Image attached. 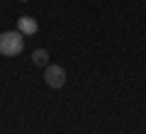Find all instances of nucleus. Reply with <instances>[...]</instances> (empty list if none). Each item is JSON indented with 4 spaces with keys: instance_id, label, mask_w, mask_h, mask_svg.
Here are the masks:
<instances>
[{
    "instance_id": "obj_1",
    "label": "nucleus",
    "mask_w": 146,
    "mask_h": 134,
    "mask_svg": "<svg viewBox=\"0 0 146 134\" xmlns=\"http://www.w3.org/2000/svg\"><path fill=\"white\" fill-rule=\"evenodd\" d=\"M25 49V34L22 32H3L0 34V54L3 56H17Z\"/></svg>"
},
{
    "instance_id": "obj_2",
    "label": "nucleus",
    "mask_w": 146,
    "mask_h": 134,
    "mask_svg": "<svg viewBox=\"0 0 146 134\" xmlns=\"http://www.w3.org/2000/svg\"><path fill=\"white\" fill-rule=\"evenodd\" d=\"M44 81L49 88H63L66 85V68L58 66V63H49L46 71H44Z\"/></svg>"
},
{
    "instance_id": "obj_4",
    "label": "nucleus",
    "mask_w": 146,
    "mask_h": 134,
    "mask_svg": "<svg viewBox=\"0 0 146 134\" xmlns=\"http://www.w3.org/2000/svg\"><path fill=\"white\" fill-rule=\"evenodd\" d=\"M32 61H34V66H49V51L46 49H36L32 54Z\"/></svg>"
},
{
    "instance_id": "obj_3",
    "label": "nucleus",
    "mask_w": 146,
    "mask_h": 134,
    "mask_svg": "<svg viewBox=\"0 0 146 134\" xmlns=\"http://www.w3.org/2000/svg\"><path fill=\"white\" fill-rule=\"evenodd\" d=\"M36 20H32V17H20L17 20V32H22V34H27V37H32V34H36Z\"/></svg>"
},
{
    "instance_id": "obj_5",
    "label": "nucleus",
    "mask_w": 146,
    "mask_h": 134,
    "mask_svg": "<svg viewBox=\"0 0 146 134\" xmlns=\"http://www.w3.org/2000/svg\"><path fill=\"white\" fill-rule=\"evenodd\" d=\"M20 3H29V0H20Z\"/></svg>"
}]
</instances>
